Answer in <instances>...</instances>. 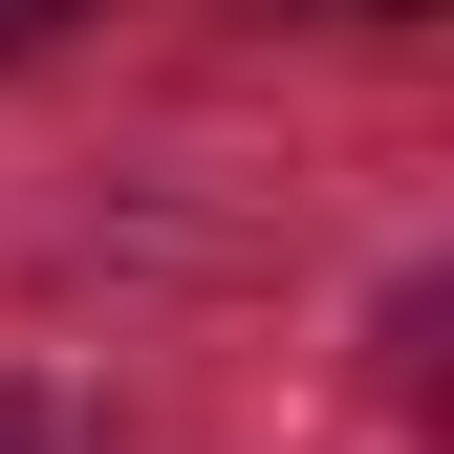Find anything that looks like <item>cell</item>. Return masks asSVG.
Wrapping results in <instances>:
<instances>
[{"label":"cell","mask_w":454,"mask_h":454,"mask_svg":"<svg viewBox=\"0 0 454 454\" xmlns=\"http://www.w3.org/2000/svg\"><path fill=\"white\" fill-rule=\"evenodd\" d=\"M43 22H66V0H0V43H43Z\"/></svg>","instance_id":"cell-1"},{"label":"cell","mask_w":454,"mask_h":454,"mask_svg":"<svg viewBox=\"0 0 454 454\" xmlns=\"http://www.w3.org/2000/svg\"><path fill=\"white\" fill-rule=\"evenodd\" d=\"M0 454H22V411H0Z\"/></svg>","instance_id":"cell-2"}]
</instances>
